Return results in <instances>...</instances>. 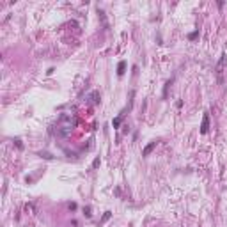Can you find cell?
Instances as JSON below:
<instances>
[{"label":"cell","mask_w":227,"mask_h":227,"mask_svg":"<svg viewBox=\"0 0 227 227\" xmlns=\"http://www.w3.org/2000/svg\"><path fill=\"white\" fill-rule=\"evenodd\" d=\"M83 215H85V217H91V215H92V213H91V208H89V206H87V208H83Z\"/></svg>","instance_id":"10"},{"label":"cell","mask_w":227,"mask_h":227,"mask_svg":"<svg viewBox=\"0 0 227 227\" xmlns=\"http://www.w3.org/2000/svg\"><path fill=\"white\" fill-rule=\"evenodd\" d=\"M14 144H16L18 149H23V144H21V140H20V138H14Z\"/></svg>","instance_id":"9"},{"label":"cell","mask_w":227,"mask_h":227,"mask_svg":"<svg viewBox=\"0 0 227 227\" xmlns=\"http://www.w3.org/2000/svg\"><path fill=\"white\" fill-rule=\"evenodd\" d=\"M67 208H69L71 211H75V209H76V204H75V202H71V204H67Z\"/></svg>","instance_id":"13"},{"label":"cell","mask_w":227,"mask_h":227,"mask_svg":"<svg viewBox=\"0 0 227 227\" xmlns=\"http://www.w3.org/2000/svg\"><path fill=\"white\" fill-rule=\"evenodd\" d=\"M73 128H75V119L71 116H67V114H62V116L59 117V121H57V124H55V131L53 133L59 138H66L71 133Z\"/></svg>","instance_id":"1"},{"label":"cell","mask_w":227,"mask_h":227,"mask_svg":"<svg viewBox=\"0 0 227 227\" xmlns=\"http://www.w3.org/2000/svg\"><path fill=\"white\" fill-rule=\"evenodd\" d=\"M121 122H122V114H119V116L112 121V126H114V128H119V126H121Z\"/></svg>","instance_id":"5"},{"label":"cell","mask_w":227,"mask_h":227,"mask_svg":"<svg viewBox=\"0 0 227 227\" xmlns=\"http://www.w3.org/2000/svg\"><path fill=\"white\" fill-rule=\"evenodd\" d=\"M156 144H158V142H156V140H153V142H149V144L144 147V149H142V156H149L151 153H153V149L156 147Z\"/></svg>","instance_id":"3"},{"label":"cell","mask_w":227,"mask_h":227,"mask_svg":"<svg viewBox=\"0 0 227 227\" xmlns=\"http://www.w3.org/2000/svg\"><path fill=\"white\" fill-rule=\"evenodd\" d=\"M99 163H101V160H99V158H96V160L92 162V169H98V167H99Z\"/></svg>","instance_id":"11"},{"label":"cell","mask_w":227,"mask_h":227,"mask_svg":"<svg viewBox=\"0 0 227 227\" xmlns=\"http://www.w3.org/2000/svg\"><path fill=\"white\" fill-rule=\"evenodd\" d=\"M91 98H92V103H94V105H98V103H99V92H92V94H91Z\"/></svg>","instance_id":"6"},{"label":"cell","mask_w":227,"mask_h":227,"mask_svg":"<svg viewBox=\"0 0 227 227\" xmlns=\"http://www.w3.org/2000/svg\"><path fill=\"white\" fill-rule=\"evenodd\" d=\"M195 37H199V30H195V32L188 34V39H195Z\"/></svg>","instance_id":"12"},{"label":"cell","mask_w":227,"mask_h":227,"mask_svg":"<svg viewBox=\"0 0 227 227\" xmlns=\"http://www.w3.org/2000/svg\"><path fill=\"white\" fill-rule=\"evenodd\" d=\"M208 130H209V114L204 112V116H202V122H201V133L206 135Z\"/></svg>","instance_id":"2"},{"label":"cell","mask_w":227,"mask_h":227,"mask_svg":"<svg viewBox=\"0 0 227 227\" xmlns=\"http://www.w3.org/2000/svg\"><path fill=\"white\" fill-rule=\"evenodd\" d=\"M170 85H172V80H169V82L165 83V87H163V98H167V91H169Z\"/></svg>","instance_id":"8"},{"label":"cell","mask_w":227,"mask_h":227,"mask_svg":"<svg viewBox=\"0 0 227 227\" xmlns=\"http://www.w3.org/2000/svg\"><path fill=\"white\" fill-rule=\"evenodd\" d=\"M124 69H126V62H124V61H121V62L117 64V75H119V76H122V75H124Z\"/></svg>","instance_id":"4"},{"label":"cell","mask_w":227,"mask_h":227,"mask_svg":"<svg viewBox=\"0 0 227 227\" xmlns=\"http://www.w3.org/2000/svg\"><path fill=\"white\" fill-rule=\"evenodd\" d=\"M39 156H41V158H45V160H53V156L50 153H46V151L45 153H39Z\"/></svg>","instance_id":"7"}]
</instances>
